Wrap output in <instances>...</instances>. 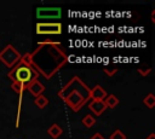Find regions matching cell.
<instances>
[{
	"instance_id": "cell-1",
	"label": "cell",
	"mask_w": 155,
	"mask_h": 139,
	"mask_svg": "<svg viewBox=\"0 0 155 139\" xmlns=\"http://www.w3.org/2000/svg\"><path fill=\"white\" fill-rule=\"evenodd\" d=\"M68 62V56L64 47L57 41H41L38 47L30 53V65L46 80L53 77V75L62 69Z\"/></svg>"
},
{
	"instance_id": "cell-13",
	"label": "cell",
	"mask_w": 155,
	"mask_h": 139,
	"mask_svg": "<svg viewBox=\"0 0 155 139\" xmlns=\"http://www.w3.org/2000/svg\"><path fill=\"white\" fill-rule=\"evenodd\" d=\"M143 104L149 108V109H153L155 106V95L154 93H148L144 98H143Z\"/></svg>"
},
{
	"instance_id": "cell-14",
	"label": "cell",
	"mask_w": 155,
	"mask_h": 139,
	"mask_svg": "<svg viewBox=\"0 0 155 139\" xmlns=\"http://www.w3.org/2000/svg\"><path fill=\"white\" fill-rule=\"evenodd\" d=\"M81 123L86 127V128H91L94 123H96V118L92 116V115H85L84 117H82V120H81Z\"/></svg>"
},
{
	"instance_id": "cell-9",
	"label": "cell",
	"mask_w": 155,
	"mask_h": 139,
	"mask_svg": "<svg viewBox=\"0 0 155 139\" xmlns=\"http://www.w3.org/2000/svg\"><path fill=\"white\" fill-rule=\"evenodd\" d=\"M88 108H90V110H91L96 116L102 115V114L104 112V110L107 109L104 102H102V100H91V102L88 103Z\"/></svg>"
},
{
	"instance_id": "cell-2",
	"label": "cell",
	"mask_w": 155,
	"mask_h": 139,
	"mask_svg": "<svg viewBox=\"0 0 155 139\" xmlns=\"http://www.w3.org/2000/svg\"><path fill=\"white\" fill-rule=\"evenodd\" d=\"M58 97L74 111L78 112L90 100V88L79 77L74 76L58 92Z\"/></svg>"
},
{
	"instance_id": "cell-18",
	"label": "cell",
	"mask_w": 155,
	"mask_h": 139,
	"mask_svg": "<svg viewBox=\"0 0 155 139\" xmlns=\"http://www.w3.org/2000/svg\"><path fill=\"white\" fill-rule=\"evenodd\" d=\"M110 139H126V135L120 131V129H116L111 133L110 135Z\"/></svg>"
},
{
	"instance_id": "cell-15",
	"label": "cell",
	"mask_w": 155,
	"mask_h": 139,
	"mask_svg": "<svg viewBox=\"0 0 155 139\" xmlns=\"http://www.w3.org/2000/svg\"><path fill=\"white\" fill-rule=\"evenodd\" d=\"M11 87H12V89H13L17 94H19V95H23V92L25 91V87H24L23 85H21V83H17V82H12Z\"/></svg>"
},
{
	"instance_id": "cell-17",
	"label": "cell",
	"mask_w": 155,
	"mask_h": 139,
	"mask_svg": "<svg viewBox=\"0 0 155 139\" xmlns=\"http://www.w3.org/2000/svg\"><path fill=\"white\" fill-rule=\"evenodd\" d=\"M137 71H138V74H139L140 76L145 77V76H148V75L150 74L151 68H149V66H139V68L137 69Z\"/></svg>"
},
{
	"instance_id": "cell-5",
	"label": "cell",
	"mask_w": 155,
	"mask_h": 139,
	"mask_svg": "<svg viewBox=\"0 0 155 139\" xmlns=\"http://www.w3.org/2000/svg\"><path fill=\"white\" fill-rule=\"evenodd\" d=\"M35 28L38 35H59L63 30L59 22H39Z\"/></svg>"
},
{
	"instance_id": "cell-11",
	"label": "cell",
	"mask_w": 155,
	"mask_h": 139,
	"mask_svg": "<svg viewBox=\"0 0 155 139\" xmlns=\"http://www.w3.org/2000/svg\"><path fill=\"white\" fill-rule=\"evenodd\" d=\"M104 102V104H105V106L107 108H110V109H114V108H116L117 105H119V98L115 95V94H108L107 95V98L103 100Z\"/></svg>"
},
{
	"instance_id": "cell-20",
	"label": "cell",
	"mask_w": 155,
	"mask_h": 139,
	"mask_svg": "<svg viewBox=\"0 0 155 139\" xmlns=\"http://www.w3.org/2000/svg\"><path fill=\"white\" fill-rule=\"evenodd\" d=\"M151 22L155 23V10H153V12H151Z\"/></svg>"
},
{
	"instance_id": "cell-4",
	"label": "cell",
	"mask_w": 155,
	"mask_h": 139,
	"mask_svg": "<svg viewBox=\"0 0 155 139\" xmlns=\"http://www.w3.org/2000/svg\"><path fill=\"white\" fill-rule=\"evenodd\" d=\"M22 54L12 46V45H7L1 52H0V60L7 66V68H13L19 60H21Z\"/></svg>"
},
{
	"instance_id": "cell-19",
	"label": "cell",
	"mask_w": 155,
	"mask_h": 139,
	"mask_svg": "<svg viewBox=\"0 0 155 139\" xmlns=\"http://www.w3.org/2000/svg\"><path fill=\"white\" fill-rule=\"evenodd\" d=\"M90 139H105V138H104V137H103L101 133H94V134H93V135H92Z\"/></svg>"
},
{
	"instance_id": "cell-21",
	"label": "cell",
	"mask_w": 155,
	"mask_h": 139,
	"mask_svg": "<svg viewBox=\"0 0 155 139\" xmlns=\"http://www.w3.org/2000/svg\"><path fill=\"white\" fill-rule=\"evenodd\" d=\"M145 139H155V133H150Z\"/></svg>"
},
{
	"instance_id": "cell-3",
	"label": "cell",
	"mask_w": 155,
	"mask_h": 139,
	"mask_svg": "<svg viewBox=\"0 0 155 139\" xmlns=\"http://www.w3.org/2000/svg\"><path fill=\"white\" fill-rule=\"evenodd\" d=\"M7 76L10 77V80L12 82H17V83H21L25 87H27L39 77L38 73L30 66V65H25L21 62H18L12 69H10V71L7 73Z\"/></svg>"
},
{
	"instance_id": "cell-12",
	"label": "cell",
	"mask_w": 155,
	"mask_h": 139,
	"mask_svg": "<svg viewBox=\"0 0 155 139\" xmlns=\"http://www.w3.org/2000/svg\"><path fill=\"white\" fill-rule=\"evenodd\" d=\"M34 104H35L39 109H44V108H46L47 104H48V98H47L46 95L41 94V95H39V97H36V98L34 99Z\"/></svg>"
},
{
	"instance_id": "cell-6",
	"label": "cell",
	"mask_w": 155,
	"mask_h": 139,
	"mask_svg": "<svg viewBox=\"0 0 155 139\" xmlns=\"http://www.w3.org/2000/svg\"><path fill=\"white\" fill-rule=\"evenodd\" d=\"M62 16L61 7H38L36 17L40 19H57Z\"/></svg>"
},
{
	"instance_id": "cell-16",
	"label": "cell",
	"mask_w": 155,
	"mask_h": 139,
	"mask_svg": "<svg viewBox=\"0 0 155 139\" xmlns=\"http://www.w3.org/2000/svg\"><path fill=\"white\" fill-rule=\"evenodd\" d=\"M103 71L107 74V76L111 77V76H114L117 73V68L116 66H113V65H108V66H104L103 68Z\"/></svg>"
},
{
	"instance_id": "cell-7",
	"label": "cell",
	"mask_w": 155,
	"mask_h": 139,
	"mask_svg": "<svg viewBox=\"0 0 155 139\" xmlns=\"http://www.w3.org/2000/svg\"><path fill=\"white\" fill-rule=\"evenodd\" d=\"M107 95H108V93L101 85H97L93 88H90V99L91 100H102L103 102L107 98Z\"/></svg>"
},
{
	"instance_id": "cell-8",
	"label": "cell",
	"mask_w": 155,
	"mask_h": 139,
	"mask_svg": "<svg viewBox=\"0 0 155 139\" xmlns=\"http://www.w3.org/2000/svg\"><path fill=\"white\" fill-rule=\"evenodd\" d=\"M27 91H29V93L33 95V97H39V95H41L42 94V92L45 91V86H44V83L42 82H40L38 79L36 80H34L28 87H27Z\"/></svg>"
},
{
	"instance_id": "cell-10",
	"label": "cell",
	"mask_w": 155,
	"mask_h": 139,
	"mask_svg": "<svg viewBox=\"0 0 155 139\" xmlns=\"http://www.w3.org/2000/svg\"><path fill=\"white\" fill-rule=\"evenodd\" d=\"M47 134H48L51 138H53V139H58V138L63 134V129H62V127L58 126L57 123H53V124H51V126L48 127Z\"/></svg>"
}]
</instances>
